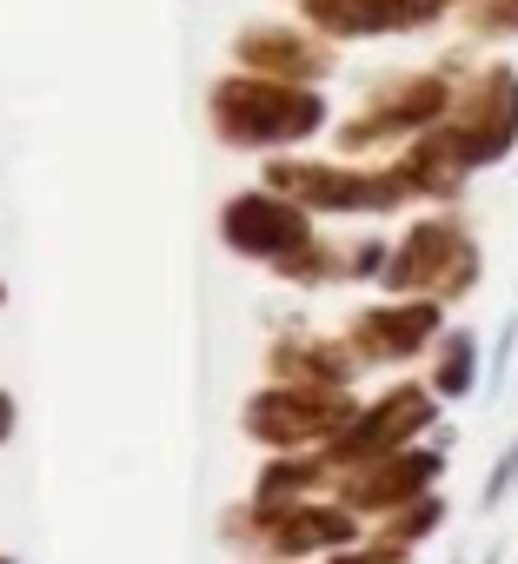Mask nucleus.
<instances>
[]
</instances>
